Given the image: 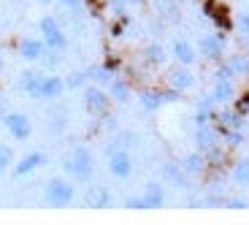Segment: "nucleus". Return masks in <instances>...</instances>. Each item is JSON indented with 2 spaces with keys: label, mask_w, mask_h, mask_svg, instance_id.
Returning a JSON list of instances; mask_svg holds the SVG:
<instances>
[{
  "label": "nucleus",
  "mask_w": 249,
  "mask_h": 225,
  "mask_svg": "<svg viewBox=\"0 0 249 225\" xmlns=\"http://www.w3.org/2000/svg\"><path fill=\"white\" fill-rule=\"evenodd\" d=\"M62 174L73 182H87L95 171V163H92V152L87 150L84 144H76L71 150L68 157H62Z\"/></svg>",
  "instance_id": "nucleus-1"
},
{
  "label": "nucleus",
  "mask_w": 249,
  "mask_h": 225,
  "mask_svg": "<svg viewBox=\"0 0 249 225\" xmlns=\"http://www.w3.org/2000/svg\"><path fill=\"white\" fill-rule=\"evenodd\" d=\"M76 198V185L68 176H52L44 185V201L52 209H65L71 206Z\"/></svg>",
  "instance_id": "nucleus-2"
},
{
  "label": "nucleus",
  "mask_w": 249,
  "mask_h": 225,
  "mask_svg": "<svg viewBox=\"0 0 249 225\" xmlns=\"http://www.w3.org/2000/svg\"><path fill=\"white\" fill-rule=\"evenodd\" d=\"M38 30H41V38H44V44L49 52H65L68 49V33L65 27L60 25V19L52 17V14H44V17L38 19Z\"/></svg>",
  "instance_id": "nucleus-3"
},
{
  "label": "nucleus",
  "mask_w": 249,
  "mask_h": 225,
  "mask_svg": "<svg viewBox=\"0 0 249 225\" xmlns=\"http://www.w3.org/2000/svg\"><path fill=\"white\" fill-rule=\"evenodd\" d=\"M108 103H111V95L106 87H100V84H84L81 87V106L87 114L100 117V114H106Z\"/></svg>",
  "instance_id": "nucleus-4"
},
{
  "label": "nucleus",
  "mask_w": 249,
  "mask_h": 225,
  "mask_svg": "<svg viewBox=\"0 0 249 225\" xmlns=\"http://www.w3.org/2000/svg\"><path fill=\"white\" fill-rule=\"evenodd\" d=\"M62 93H65V79H62V76L41 74V79H38V84L33 87L30 98L33 100H46V103H52V100H60Z\"/></svg>",
  "instance_id": "nucleus-5"
},
{
  "label": "nucleus",
  "mask_w": 249,
  "mask_h": 225,
  "mask_svg": "<svg viewBox=\"0 0 249 225\" xmlns=\"http://www.w3.org/2000/svg\"><path fill=\"white\" fill-rule=\"evenodd\" d=\"M106 160H108V174L117 179H127L133 174V155L124 147L111 144V150H106Z\"/></svg>",
  "instance_id": "nucleus-6"
},
{
  "label": "nucleus",
  "mask_w": 249,
  "mask_h": 225,
  "mask_svg": "<svg viewBox=\"0 0 249 225\" xmlns=\"http://www.w3.org/2000/svg\"><path fill=\"white\" fill-rule=\"evenodd\" d=\"M3 128L14 141H27L33 136V119L22 112H6L3 114Z\"/></svg>",
  "instance_id": "nucleus-7"
},
{
  "label": "nucleus",
  "mask_w": 249,
  "mask_h": 225,
  "mask_svg": "<svg viewBox=\"0 0 249 225\" xmlns=\"http://www.w3.org/2000/svg\"><path fill=\"white\" fill-rule=\"evenodd\" d=\"M200 11H203L206 19L214 22L217 33H231L233 30V14L228 11L225 3H219V0H206L203 6H200Z\"/></svg>",
  "instance_id": "nucleus-8"
},
{
  "label": "nucleus",
  "mask_w": 249,
  "mask_h": 225,
  "mask_svg": "<svg viewBox=\"0 0 249 225\" xmlns=\"http://www.w3.org/2000/svg\"><path fill=\"white\" fill-rule=\"evenodd\" d=\"M198 57H206V60H222L225 57V33H206V36L198 38Z\"/></svg>",
  "instance_id": "nucleus-9"
},
{
  "label": "nucleus",
  "mask_w": 249,
  "mask_h": 225,
  "mask_svg": "<svg viewBox=\"0 0 249 225\" xmlns=\"http://www.w3.org/2000/svg\"><path fill=\"white\" fill-rule=\"evenodd\" d=\"M247 79L249 76V55H231L222 65L217 68L214 79Z\"/></svg>",
  "instance_id": "nucleus-10"
},
{
  "label": "nucleus",
  "mask_w": 249,
  "mask_h": 225,
  "mask_svg": "<svg viewBox=\"0 0 249 225\" xmlns=\"http://www.w3.org/2000/svg\"><path fill=\"white\" fill-rule=\"evenodd\" d=\"M17 52H19V57H22L25 63H41V60H44V55H46L49 49H46L44 38L27 36V38H22V41H19Z\"/></svg>",
  "instance_id": "nucleus-11"
},
{
  "label": "nucleus",
  "mask_w": 249,
  "mask_h": 225,
  "mask_svg": "<svg viewBox=\"0 0 249 225\" xmlns=\"http://www.w3.org/2000/svg\"><path fill=\"white\" fill-rule=\"evenodd\" d=\"M46 128H49V133H54V136L65 133V128H68V106H65V103L52 100V106L46 109Z\"/></svg>",
  "instance_id": "nucleus-12"
},
{
  "label": "nucleus",
  "mask_w": 249,
  "mask_h": 225,
  "mask_svg": "<svg viewBox=\"0 0 249 225\" xmlns=\"http://www.w3.org/2000/svg\"><path fill=\"white\" fill-rule=\"evenodd\" d=\"M41 166H46V152L33 150V152H27V155H22L19 160H14L11 171L17 176H27V174H33V171H38Z\"/></svg>",
  "instance_id": "nucleus-13"
},
{
  "label": "nucleus",
  "mask_w": 249,
  "mask_h": 225,
  "mask_svg": "<svg viewBox=\"0 0 249 225\" xmlns=\"http://www.w3.org/2000/svg\"><path fill=\"white\" fill-rule=\"evenodd\" d=\"M171 55H174V60L179 65H190L193 68L195 60H198V46L193 41H187V38H176L174 46H171Z\"/></svg>",
  "instance_id": "nucleus-14"
},
{
  "label": "nucleus",
  "mask_w": 249,
  "mask_h": 225,
  "mask_svg": "<svg viewBox=\"0 0 249 225\" xmlns=\"http://www.w3.org/2000/svg\"><path fill=\"white\" fill-rule=\"evenodd\" d=\"M111 204V190L106 185H87L84 190V206L87 209H106Z\"/></svg>",
  "instance_id": "nucleus-15"
},
{
  "label": "nucleus",
  "mask_w": 249,
  "mask_h": 225,
  "mask_svg": "<svg viewBox=\"0 0 249 225\" xmlns=\"http://www.w3.org/2000/svg\"><path fill=\"white\" fill-rule=\"evenodd\" d=\"M195 74L190 71V65H179V68H171L168 74V87L179 90V93H187V90L195 87Z\"/></svg>",
  "instance_id": "nucleus-16"
},
{
  "label": "nucleus",
  "mask_w": 249,
  "mask_h": 225,
  "mask_svg": "<svg viewBox=\"0 0 249 225\" xmlns=\"http://www.w3.org/2000/svg\"><path fill=\"white\" fill-rule=\"evenodd\" d=\"M219 144V131L217 125H212V122H206V125H198L195 128V147H198L200 152H209L212 147Z\"/></svg>",
  "instance_id": "nucleus-17"
},
{
  "label": "nucleus",
  "mask_w": 249,
  "mask_h": 225,
  "mask_svg": "<svg viewBox=\"0 0 249 225\" xmlns=\"http://www.w3.org/2000/svg\"><path fill=\"white\" fill-rule=\"evenodd\" d=\"M143 201H146V209H162L165 206V182H146L143 185Z\"/></svg>",
  "instance_id": "nucleus-18"
},
{
  "label": "nucleus",
  "mask_w": 249,
  "mask_h": 225,
  "mask_svg": "<svg viewBox=\"0 0 249 225\" xmlns=\"http://www.w3.org/2000/svg\"><path fill=\"white\" fill-rule=\"evenodd\" d=\"M162 179H165V185H174V188L187 190L193 176L181 169V163H165V166H162Z\"/></svg>",
  "instance_id": "nucleus-19"
},
{
  "label": "nucleus",
  "mask_w": 249,
  "mask_h": 225,
  "mask_svg": "<svg viewBox=\"0 0 249 225\" xmlns=\"http://www.w3.org/2000/svg\"><path fill=\"white\" fill-rule=\"evenodd\" d=\"M236 81L233 79H214V90H212V98L217 106H225V103H233L236 100Z\"/></svg>",
  "instance_id": "nucleus-20"
},
{
  "label": "nucleus",
  "mask_w": 249,
  "mask_h": 225,
  "mask_svg": "<svg viewBox=\"0 0 249 225\" xmlns=\"http://www.w3.org/2000/svg\"><path fill=\"white\" fill-rule=\"evenodd\" d=\"M181 169H184L190 176H200L206 169H209V160H206V155H203L200 150L187 152V155L181 157Z\"/></svg>",
  "instance_id": "nucleus-21"
},
{
  "label": "nucleus",
  "mask_w": 249,
  "mask_h": 225,
  "mask_svg": "<svg viewBox=\"0 0 249 225\" xmlns=\"http://www.w3.org/2000/svg\"><path fill=\"white\" fill-rule=\"evenodd\" d=\"M214 125L217 131H228V128H241L244 125V114H238L236 109H225V112H214Z\"/></svg>",
  "instance_id": "nucleus-22"
},
{
  "label": "nucleus",
  "mask_w": 249,
  "mask_h": 225,
  "mask_svg": "<svg viewBox=\"0 0 249 225\" xmlns=\"http://www.w3.org/2000/svg\"><path fill=\"white\" fill-rule=\"evenodd\" d=\"M106 90H108V95H111V100H119V103H127V100H130V81L122 79V76H114Z\"/></svg>",
  "instance_id": "nucleus-23"
},
{
  "label": "nucleus",
  "mask_w": 249,
  "mask_h": 225,
  "mask_svg": "<svg viewBox=\"0 0 249 225\" xmlns=\"http://www.w3.org/2000/svg\"><path fill=\"white\" fill-rule=\"evenodd\" d=\"M87 76H89V81H92V84H100V87H108V81L114 79V71L108 68L106 63H98V65H89L87 68Z\"/></svg>",
  "instance_id": "nucleus-24"
},
{
  "label": "nucleus",
  "mask_w": 249,
  "mask_h": 225,
  "mask_svg": "<svg viewBox=\"0 0 249 225\" xmlns=\"http://www.w3.org/2000/svg\"><path fill=\"white\" fill-rule=\"evenodd\" d=\"M138 103H141L146 112H157L160 106H165V100H162V90H143L138 95Z\"/></svg>",
  "instance_id": "nucleus-25"
},
{
  "label": "nucleus",
  "mask_w": 249,
  "mask_h": 225,
  "mask_svg": "<svg viewBox=\"0 0 249 225\" xmlns=\"http://www.w3.org/2000/svg\"><path fill=\"white\" fill-rule=\"evenodd\" d=\"M38 79H41V74H38V71H22V74H19V79H17V87L22 90L25 95H30L33 87L38 84Z\"/></svg>",
  "instance_id": "nucleus-26"
},
{
  "label": "nucleus",
  "mask_w": 249,
  "mask_h": 225,
  "mask_svg": "<svg viewBox=\"0 0 249 225\" xmlns=\"http://www.w3.org/2000/svg\"><path fill=\"white\" fill-rule=\"evenodd\" d=\"M233 182L241 188H249V157H244L233 166Z\"/></svg>",
  "instance_id": "nucleus-27"
},
{
  "label": "nucleus",
  "mask_w": 249,
  "mask_h": 225,
  "mask_svg": "<svg viewBox=\"0 0 249 225\" xmlns=\"http://www.w3.org/2000/svg\"><path fill=\"white\" fill-rule=\"evenodd\" d=\"M143 60L149 65H162L165 63V49H162L160 44H149L146 49H143Z\"/></svg>",
  "instance_id": "nucleus-28"
},
{
  "label": "nucleus",
  "mask_w": 249,
  "mask_h": 225,
  "mask_svg": "<svg viewBox=\"0 0 249 225\" xmlns=\"http://www.w3.org/2000/svg\"><path fill=\"white\" fill-rule=\"evenodd\" d=\"M219 138H222L228 147H241V144H244L241 128H228V131H219Z\"/></svg>",
  "instance_id": "nucleus-29"
},
{
  "label": "nucleus",
  "mask_w": 249,
  "mask_h": 225,
  "mask_svg": "<svg viewBox=\"0 0 249 225\" xmlns=\"http://www.w3.org/2000/svg\"><path fill=\"white\" fill-rule=\"evenodd\" d=\"M127 27H130V14H124V11L117 14V19L111 22V36H114V38H122Z\"/></svg>",
  "instance_id": "nucleus-30"
},
{
  "label": "nucleus",
  "mask_w": 249,
  "mask_h": 225,
  "mask_svg": "<svg viewBox=\"0 0 249 225\" xmlns=\"http://www.w3.org/2000/svg\"><path fill=\"white\" fill-rule=\"evenodd\" d=\"M89 81V76H87V71H73V74L65 79V90H81L84 84Z\"/></svg>",
  "instance_id": "nucleus-31"
},
{
  "label": "nucleus",
  "mask_w": 249,
  "mask_h": 225,
  "mask_svg": "<svg viewBox=\"0 0 249 225\" xmlns=\"http://www.w3.org/2000/svg\"><path fill=\"white\" fill-rule=\"evenodd\" d=\"M114 144L124 147V150H127V147H136L138 144V133L136 131H119L117 136H114Z\"/></svg>",
  "instance_id": "nucleus-32"
},
{
  "label": "nucleus",
  "mask_w": 249,
  "mask_h": 225,
  "mask_svg": "<svg viewBox=\"0 0 249 225\" xmlns=\"http://www.w3.org/2000/svg\"><path fill=\"white\" fill-rule=\"evenodd\" d=\"M14 160H17V157H14V150H11V147H8V144H0V174H6V171L14 166Z\"/></svg>",
  "instance_id": "nucleus-33"
},
{
  "label": "nucleus",
  "mask_w": 249,
  "mask_h": 225,
  "mask_svg": "<svg viewBox=\"0 0 249 225\" xmlns=\"http://www.w3.org/2000/svg\"><path fill=\"white\" fill-rule=\"evenodd\" d=\"M233 27H236L244 38H249V11H238L236 17H233Z\"/></svg>",
  "instance_id": "nucleus-34"
},
{
  "label": "nucleus",
  "mask_w": 249,
  "mask_h": 225,
  "mask_svg": "<svg viewBox=\"0 0 249 225\" xmlns=\"http://www.w3.org/2000/svg\"><path fill=\"white\" fill-rule=\"evenodd\" d=\"M233 109H236L238 114H244V117H249V90H247V93H241V95H236Z\"/></svg>",
  "instance_id": "nucleus-35"
},
{
  "label": "nucleus",
  "mask_w": 249,
  "mask_h": 225,
  "mask_svg": "<svg viewBox=\"0 0 249 225\" xmlns=\"http://www.w3.org/2000/svg\"><path fill=\"white\" fill-rule=\"evenodd\" d=\"M124 206L127 209H146V201H143V195H130V198H124Z\"/></svg>",
  "instance_id": "nucleus-36"
},
{
  "label": "nucleus",
  "mask_w": 249,
  "mask_h": 225,
  "mask_svg": "<svg viewBox=\"0 0 249 225\" xmlns=\"http://www.w3.org/2000/svg\"><path fill=\"white\" fill-rule=\"evenodd\" d=\"M111 3H114V8H117V14L127 11V8H133V6H141V0H111Z\"/></svg>",
  "instance_id": "nucleus-37"
},
{
  "label": "nucleus",
  "mask_w": 249,
  "mask_h": 225,
  "mask_svg": "<svg viewBox=\"0 0 249 225\" xmlns=\"http://www.w3.org/2000/svg\"><path fill=\"white\" fill-rule=\"evenodd\" d=\"M228 209H249V198H225Z\"/></svg>",
  "instance_id": "nucleus-38"
},
{
  "label": "nucleus",
  "mask_w": 249,
  "mask_h": 225,
  "mask_svg": "<svg viewBox=\"0 0 249 225\" xmlns=\"http://www.w3.org/2000/svg\"><path fill=\"white\" fill-rule=\"evenodd\" d=\"M57 3H62L65 8H79L81 6V0H57Z\"/></svg>",
  "instance_id": "nucleus-39"
},
{
  "label": "nucleus",
  "mask_w": 249,
  "mask_h": 225,
  "mask_svg": "<svg viewBox=\"0 0 249 225\" xmlns=\"http://www.w3.org/2000/svg\"><path fill=\"white\" fill-rule=\"evenodd\" d=\"M41 3H52V0H41Z\"/></svg>",
  "instance_id": "nucleus-40"
}]
</instances>
